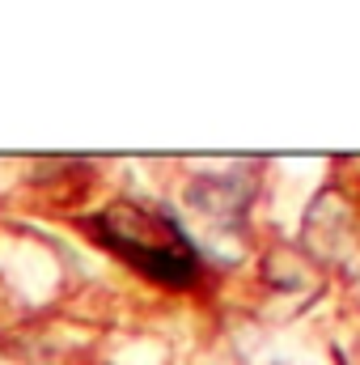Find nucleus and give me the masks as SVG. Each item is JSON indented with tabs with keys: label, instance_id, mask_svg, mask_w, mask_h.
I'll use <instances>...</instances> for the list:
<instances>
[{
	"label": "nucleus",
	"instance_id": "obj_1",
	"mask_svg": "<svg viewBox=\"0 0 360 365\" xmlns=\"http://www.w3.org/2000/svg\"><path fill=\"white\" fill-rule=\"evenodd\" d=\"M90 234L119 251L132 268L166 284V289H191L199 280V251L191 247V238L179 230L174 217L149 208V204H132V200H119L110 208H102L97 217L85 221Z\"/></svg>",
	"mask_w": 360,
	"mask_h": 365
},
{
	"label": "nucleus",
	"instance_id": "obj_2",
	"mask_svg": "<svg viewBox=\"0 0 360 365\" xmlns=\"http://www.w3.org/2000/svg\"><path fill=\"white\" fill-rule=\"evenodd\" d=\"M246 195H250V191H242L238 170H233V175H208V179L191 182V191H186V200H191L199 212L216 217V221L238 217V212L246 208Z\"/></svg>",
	"mask_w": 360,
	"mask_h": 365
}]
</instances>
